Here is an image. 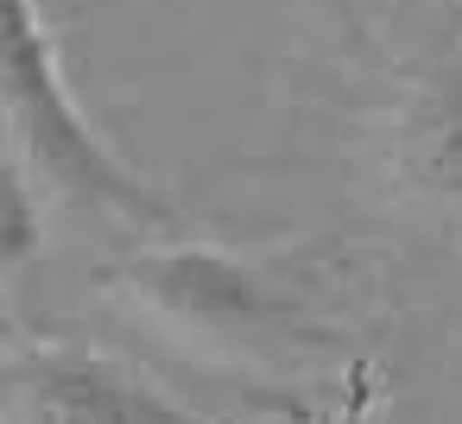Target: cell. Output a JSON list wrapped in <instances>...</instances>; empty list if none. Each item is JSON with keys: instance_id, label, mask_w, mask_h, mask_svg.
Returning <instances> with one entry per match:
<instances>
[{"instance_id": "cell-3", "label": "cell", "mask_w": 462, "mask_h": 424, "mask_svg": "<svg viewBox=\"0 0 462 424\" xmlns=\"http://www.w3.org/2000/svg\"><path fill=\"white\" fill-rule=\"evenodd\" d=\"M0 424H209L89 348H26L0 367Z\"/></svg>"}, {"instance_id": "cell-5", "label": "cell", "mask_w": 462, "mask_h": 424, "mask_svg": "<svg viewBox=\"0 0 462 424\" xmlns=\"http://www.w3.org/2000/svg\"><path fill=\"white\" fill-rule=\"evenodd\" d=\"M39 253H45L39 184H32V171L14 152H0V285H14Z\"/></svg>"}, {"instance_id": "cell-4", "label": "cell", "mask_w": 462, "mask_h": 424, "mask_svg": "<svg viewBox=\"0 0 462 424\" xmlns=\"http://www.w3.org/2000/svg\"><path fill=\"white\" fill-rule=\"evenodd\" d=\"M393 165L411 197L462 209V64H443L411 83L393 121Z\"/></svg>"}, {"instance_id": "cell-1", "label": "cell", "mask_w": 462, "mask_h": 424, "mask_svg": "<svg viewBox=\"0 0 462 424\" xmlns=\"http://www.w3.org/2000/svg\"><path fill=\"white\" fill-rule=\"evenodd\" d=\"M0 146L32 171L39 190L77 209L134 222L146 235L184 228L178 203L159 184H146L77 108L39 0H0Z\"/></svg>"}, {"instance_id": "cell-2", "label": "cell", "mask_w": 462, "mask_h": 424, "mask_svg": "<svg viewBox=\"0 0 462 424\" xmlns=\"http://www.w3.org/2000/svg\"><path fill=\"white\" fill-rule=\"evenodd\" d=\"M108 285L171 342H184L209 361L279 367V361H310V355L342 348V336L310 304H298L291 291L260 279L228 247L184 235V228L152 235L140 253L108 266Z\"/></svg>"}]
</instances>
